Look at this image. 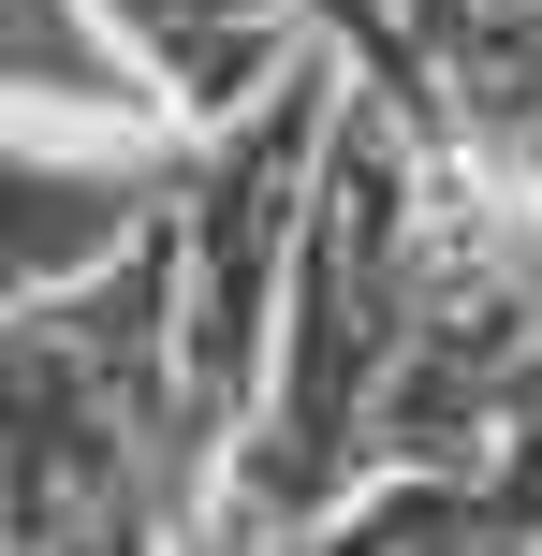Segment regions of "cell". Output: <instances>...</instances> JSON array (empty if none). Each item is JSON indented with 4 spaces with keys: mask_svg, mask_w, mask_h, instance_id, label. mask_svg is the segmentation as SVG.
Here are the masks:
<instances>
[{
    "mask_svg": "<svg viewBox=\"0 0 542 556\" xmlns=\"http://www.w3.org/2000/svg\"><path fill=\"white\" fill-rule=\"evenodd\" d=\"M88 29L133 59V88L176 132H220V117H250L264 88H293L323 59L308 0H88Z\"/></svg>",
    "mask_w": 542,
    "mask_h": 556,
    "instance_id": "6da1fadb",
    "label": "cell"
},
{
    "mask_svg": "<svg viewBox=\"0 0 542 556\" xmlns=\"http://www.w3.org/2000/svg\"><path fill=\"white\" fill-rule=\"evenodd\" d=\"M499 162H514V176H528V191H542V103L514 117V132H499Z\"/></svg>",
    "mask_w": 542,
    "mask_h": 556,
    "instance_id": "7a4b0ae2",
    "label": "cell"
},
{
    "mask_svg": "<svg viewBox=\"0 0 542 556\" xmlns=\"http://www.w3.org/2000/svg\"><path fill=\"white\" fill-rule=\"evenodd\" d=\"M308 15H352V45H367V74H381V0H308Z\"/></svg>",
    "mask_w": 542,
    "mask_h": 556,
    "instance_id": "3957f363",
    "label": "cell"
}]
</instances>
